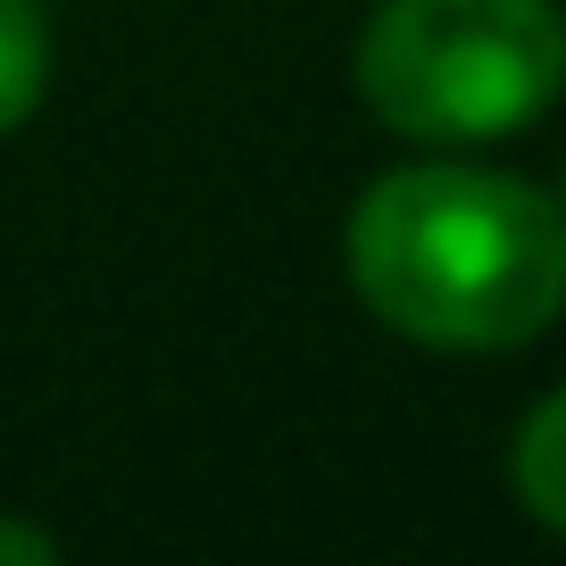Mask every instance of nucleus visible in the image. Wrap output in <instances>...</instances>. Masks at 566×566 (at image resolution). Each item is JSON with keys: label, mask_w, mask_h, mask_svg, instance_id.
Here are the masks:
<instances>
[{"label": "nucleus", "mask_w": 566, "mask_h": 566, "mask_svg": "<svg viewBox=\"0 0 566 566\" xmlns=\"http://www.w3.org/2000/svg\"><path fill=\"white\" fill-rule=\"evenodd\" d=\"M350 283L424 350H516L566 308V209L500 167H391L350 209Z\"/></svg>", "instance_id": "f257e3e1"}, {"label": "nucleus", "mask_w": 566, "mask_h": 566, "mask_svg": "<svg viewBox=\"0 0 566 566\" xmlns=\"http://www.w3.org/2000/svg\"><path fill=\"white\" fill-rule=\"evenodd\" d=\"M558 92V0H384L358 34V101L408 142H500Z\"/></svg>", "instance_id": "f03ea898"}, {"label": "nucleus", "mask_w": 566, "mask_h": 566, "mask_svg": "<svg viewBox=\"0 0 566 566\" xmlns=\"http://www.w3.org/2000/svg\"><path fill=\"white\" fill-rule=\"evenodd\" d=\"M51 84V18L34 0H0V134H18Z\"/></svg>", "instance_id": "7ed1b4c3"}, {"label": "nucleus", "mask_w": 566, "mask_h": 566, "mask_svg": "<svg viewBox=\"0 0 566 566\" xmlns=\"http://www.w3.org/2000/svg\"><path fill=\"white\" fill-rule=\"evenodd\" d=\"M509 475H516V500H525L542 525L566 533V391H549V400L525 417Z\"/></svg>", "instance_id": "20e7f679"}, {"label": "nucleus", "mask_w": 566, "mask_h": 566, "mask_svg": "<svg viewBox=\"0 0 566 566\" xmlns=\"http://www.w3.org/2000/svg\"><path fill=\"white\" fill-rule=\"evenodd\" d=\"M51 558H59V542H51V533L18 525V516H0V566H51Z\"/></svg>", "instance_id": "39448f33"}]
</instances>
